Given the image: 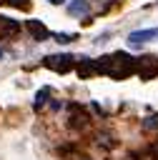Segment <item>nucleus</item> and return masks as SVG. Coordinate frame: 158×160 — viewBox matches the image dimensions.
Masks as SVG:
<instances>
[{"label":"nucleus","mask_w":158,"mask_h":160,"mask_svg":"<svg viewBox=\"0 0 158 160\" xmlns=\"http://www.w3.org/2000/svg\"><path fill=\"white\" fill-rule=\"evenodd\" d=\"M143 128H145V130H155V128H158V115H153V118H148V120L143 122Z\"/></svg>","instance_id":"nucleus-7"},{"label":"nucleus","mask_w":158,"mask_h":160,"mask_svg":"<svg viewBox=\"0 0 158 160\" xmlns=\"http://www.w3.org/2000/svg\"><path fill=\"white\" fill-rule=\"evenodd\" d=\"M158 38V28H148V30H135V32H130L128 35V45H143V42H150V40H155Z\"/></svg>","instance_id":"nucleus-3"},{"label":"nucleus","mask_w":158,"mask_h":160,"mask_svg":"<svg viewBox=\"0 0 158 160\" xmlns=\"http://www.w3.org/2000/svg\"><path fill=\"white\" fill-rule=\"evenodd\" d=\"M55 40H58V42H70L73 38H70L68 32H55Z\"/></svg>","instance_id":"nucleus-9"},{"label":"nucleus","mask_w":158,"mask_h":160,"mask_svg":"<svg viewBox=\"0 0 158 160\" xmlns=\"http://www.w3.org/2000/svg\"><path fill=\"white\" fill-rule=\"evenodd\" d=\"M68 12L70 15H80V18H85L88 12H90V5H88V0H70L68 2Z\"/></svg>","instance_id":"nucleus-4"},{"label":"nucleus","mask_w":158,"mask_h":160,"mask_svg":"<svg viewBox=\"0 0 158 160\" xmlns=\"http://www.w3.org/2000/svg\"><path fill=\"white\" fill-rule=\"evenodd\" d=\"M80 160H90V158H80Z\"/></svg>","instance_id":"nucleus-11"},{"label":"nucleus","mask_w":158,"mask_h":160,"mask_svg":"<svg viewBox=\"0 0 158 160\" xmlns=\"http://www.w3.org/2000/svg\"><path fill=\"white\" fill-rule=\"evenodd\" d=\"M95 65H98V72L110 75V78H115V80L133 75L135 68H138V62H135L130 55H125V52H113V55H108V58H100V62H95Z\"/></svg>","instance_id":"nucleus-1"},{"label":"nucleus","mask_w":158,"mask_h":160,"mask_svg":"<svg viewBox=\"0 0 158 160\" xmlns=\"http://www.w3.org/2000/svg\"><path fill=\"white\" fill-rule=\"evenodd\" d=\"M20 30V22L10 20V18H0V35H13Z\"/></svg>","instance_id":"nucleus-6"},{"label":"nucleus","mask_w":158,"mask_h":160,"mask_svg":"<svg viewBox=\"0 0 158 160\" xmlns=\"http://www.w3.org/2000/svg\"><path fill=\"white\" fill-rule=\"evenodd\" d=\"M48 2H50V5H63L65 0H48Z\"/></svg>","instance_id":"nucleus-10"},{"label":"nucleus","mask_w":158,"mask_h":160,"mask_svg":"<svg viewBox=\"0 0 158 160\" xmlns=\"http://www.w3.org/2000/svg\"><path fill=\"white\" fill-rule=\"evenodd\" d=\"M45 98H48V90H43V92H38V98H35V108H40V105H45Z\"/></svg>","instance_id":"nucleus-8"},{"label":"nucleus","mask_w":158,"mask_h":160,"mask_svg":"<svg viewBox=\"0 0 158 160\" xmlns=\"http://www.w3.org/2000/svg\"><path fill=\"white\" fill-rule=\"evenodd\" d=\"M45 65L55 72H68L73 68V58L70 55H48L45 58Z\"/></svg>","instance_id":"nucleus-2"},{"label":"nucleus","mask_w":158,"mask_h":160,"mask_svg":"<svg viewBox=\"0 0 158 160\" xmlns=\"http://www.w3.org/2000/svg\"><path fill=\"white\" fill-rule=\"evenodd\" d=\"M28 30H30V35H33L35 40H45V38H50L48 28H45V25H40L38 20H28Z\"/></svg>","instance_id":"nucleus-5"}]
</instances>
